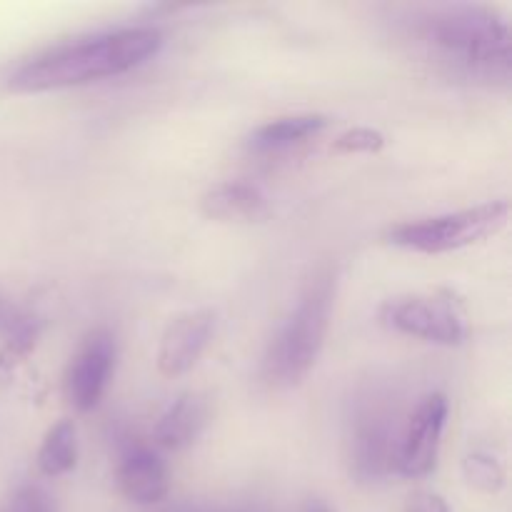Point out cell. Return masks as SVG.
Listing matches in <instances>:
<instances>
[{"label": "cell", "instance_id": "obj_1", "mask_svg": "<svg viewBox=\"0 0 512 512\" xmlns=\"http://www.w3.org/2000/svg\"><path fill=\"white\" fill-rule=\"evenodd\" d=\"M413 53L465 80L508 83L512 73L510 25L495 8L440 3L413 8L400 23Z\"/></svg>", "mask_w": 512, "mask_h": 512}, {"label": "cell", "instance_id": "obj_2", "mask_svg": "<svg viewBox=\"0 0 512 512\" xmlns=\"http://www.w3.org/2000/svg\"><path fill=\"white\" fill-rule=\"evenodd\" d=\"M160 45V30L145 25L103 30L88 38L53 45L45 53L35 55L10 75V88L18 93H43L115 78L148 63Z\"/></svg>", "mask_w": 512, "mask_h": 512}, {"label": "cell", "instance_id": "obj_3", "mask_svg": "<svg viewBox=\"0 0 512 512\" xmlns=\"http://www.w3.org/2000/svg\"><path fill=\"white\" fill-rule=\"evenodd\" d=\"M333 300V273L318 275L270 340L263 358V378L270 388H293L313 370L328 335Z\"/></svg>", "mask_w": 512, "mask_h": 512}, {"label": "cell", "instance_id": "obj_4", "mask_svg": "<svg viewBox=\"0 0 512 512\" xmlns=\"http://www.w3.org/2000/svg\"><path fill=\"white\" fill-rule=\"evenodd\" d=\"M398 405L383 388L360 390L345 415V458L358 483L373 485L398 473Z\"/></svg>", "mask_w": 512, "mask_h": 512}, {"label": "cell", "instance_id": "obj_5", "mask_svg": "<svg viewBox=\"0 0 512 512\" xmlns=\"http://www.w3.org/2000/svg\"><path fill=\"white\" fill-rule=\"evenodd\" d=\"M510 205L505 200L475 205L458 213L435 215V218L410 220L390 230V243L415 253H450V250L468 248L498 233L508 223Z\"/></svg>", "mask_w": 512, "mask_h": 512}, {"label": "cell", "instance_id": "obj_6", "mask_svg": "<svg viewBox=\"0 0 512 512\" xmlns=\"http://www.w3.org/2000/svg\"><path fill=\"white\" fill-rule=\"evenodd\" d=\"M383 323L410 338L435 345H460L465 340V315L453 295H405L388 300L380 313Z\"/></svg>", "mask_w": 512, "mask_h": 512}, {"label": "cell", "instance_id": "obj_7", "mask_svg": "<svg viewBox=\"0 0 512 512\" xmlns=\"http://www.w3.org/2000/svg\"><path fill=\"white\" fill-rule=\"evenodd\" d=\"M448 423V398L440 393H430L415 405L400 433L398 445V470L405 478H423L433 473L440 458L443 430Z\"/></svg>", "mask_w": 512, "mask_h": 512}, {"label": "cell", "instance_id": "obj_8", "mask_svg": "<svg viewBox=\"0 0 512 512\" xmlns=\"http://www.w3.org/2000/svg\"><path fill=\"white\" fill-rule=\"evenodd\" d=\"M115 358H118V345L110 330L98 328L83 340L78 353L70 358L63 380L65 398L75 410L88 413L100 403L113 378Z\"/></svg>", "mask_w": 512, "mask_h": 512}, {"label": "cell", "instance_id": "obj_9", "mask_svg": "<svg viewBox=\"0 0 512 512\" xmlns=\"http://www.w3.org/2000/svg\"><path fill=\"white\" fill-rule=\"evenodd\" d=\"M215 333L213 310H190L170 320L160 338L158 370L165 378H178L198 365Z\"/></svg>", "mask_w": 512, "mask_h": 512}, {"label": "cell", "instance_id": "obj_10", "mask_svg": "<svg viewBox=\"0 0 512 512\" xmlns=\"http://www.w3.org/2000/svg\"><path fill=\"white\" fill-rule=\"evenodd\" d=\"M118 488L130 503L155 505L168 495V468L158 453L143 445H130L118 465Z\"/></svg>", "mask_w": 512, "mask_h": 512}, {"label": "cell", "instance_id": "obj_11", "mask_svg": "<svg viewBox=\"0 0 512 512\" xmlns=\"http://www.w3.org/2000/svg\"><path fill=\"white\" fill-rule=\"evenodd\" d=\"M208 400L198 393H185L178 400L165 408L158 423L153 428V440L158 448L163 450H178L190 448L195 440L203 435L205 425H208Z\"/></svg>", "mask_w": 512, "mask_h": 512}, {"label": "cell", "instance_id": "obj_12", "mask_svg": "<svg viewBox=\"0 0 512 512\" xmlns=\"http://www.w3.org/2000/svg\"><path fill=\"white\" fill-rule=\"evenodd\" d=\"M203 213L213 220H260L268 215V195L250 180H225L203 195Z\"/></svg>", "mask_w": 512, "mask_h": 512}, {"label": "cell", "instance_id": "obj_13", "mask_svg": "<svg viewBox=\"0 0 512 512\" xmlns=\"http://www.w3.org/2000/svg\"><path fill=\"white\" fill-rule=\"evenodd\" d=\"M325 125H328V118L318 113L285 115V118L270 120V123L255 128L250 138L245 140V145L255 155L283 153V150L293 148V145L315 138L320 130H325Z\"/></svg>", "mask_w": 512, "mask_h": 512}, {"label": "cell", "instance_id": "obj_14", "mask_svg": "<svg viewBox=\"0 0 512 512\" xmlns=\"http://www.w3.org/2000/svg\"><path fill=\"white\" fill-rule=\"evenodd\" d=\"M78 463V433L73 420H58L45 433L38 450V470L48 478L70 473Z\"/></svg>", "mask_w": 512, "mask_h": 512}, {"label": "cell", "instance_id": "obj_15", "mask_svg": "<svg viewBox=\"0 0 512 512\" xmlns=\"http://www.w3.org/2000/svg\"><path fill=\"white\" fill-rule=\"evenodd\" d=\"M35 335H38V323L8 295L0 293V340H5L13 350H28Z\"/></svg>", "mask_w": 512, "mask_h": 512}, {"label": "cell", "instance_id": "obj_16", "mask_svg": "<svg viewBox=\"0 0 512 512\" xmlns=\"http://www.w3.org/2000/svg\"><path fill=\"white\" fill-rule=\"evenodd\" d=\"M465 478L473 488L483 490V493H498L505 485V468L493 453L488 450H475L465 458Z\"/></svg>", "mask_w": 512, "mask_h": 512}, {"label": "cell", "instance_id": "obj_17", "mask_svg": "<svg viewBox=\"0 0 512 512\" xmlns=\"http://www.w3.org/2000/svg\"><path fill=\"white\" fill-rule=\"evenodd\" d=\"M385 145V135L373 128H353L333 140L330 150L338 155H358V153H378Z\"/></svg>", "mask_w": 512, "mask_h": 512}, {"label": "cell", "instance_id": "obj_18", "mask_svg": "<svg viewBox=\"0 0 512 512\" xmlns=\"http://www.w3.org/2000/svg\"><path fill=\"white\" fill-rule=\"evenodd\" d=\"M0 512H58L55 500L45 493L38 485H25V488L15 490L3 505Z\"/></svg>", "mask_w": 512, "mask_h": 512}, {"label": "cell", "instance_id": "obj_19", "mask_svg": "<svg viewBox=\"0 0 512 512\" xmlns=\"http://www.w3.org/2000/svg\"><path fill=\"white\" fill-rule=\"evenodd\" d=\"M405 512H450V505L438 493H415L408 498Z\"/></svg>", "mask_w": 512, "mask_h": 512}, {"label": "cell", "instance_id": "obj_20", "mask_svg": "<svg viewBox=\"0 0 512 512\" xmlns=\"http://www.w3.org/2000/svg\"><path fill=\"white\" fill-rule=\"evenodd\" d=\"M303 512H333V510H330L323 500H310V503L305 505Z\"/></svg>", "mask_w": 512, "mask_h": 512}, {"label": "cell", "instance_id": "obj_21", "mask_svg": "<svg viewBox=\"0 0 512 512\" xmlns=\"http://www.w3.org/2000/svg\"><path fill=\"white\" fill-rule=\"evenodd\" d=\"M165 512H205L200 505H193V503H183V505H175V508L165 510Z\"/></svg>", "mask_w": 512, "mask_h": 512}]
</instances>
